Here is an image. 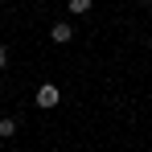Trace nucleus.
I'll return each instance as SVG.
<instances>
[{"instance_id":"obj_1","label":"nucleus","mask_w":152,"mask_h":152,"mask_svg":"<svg viewBox=\"0 0 152 152\" xmlns=\"http://www.w3.org/2000/svg\"><path fill=\"white\" fill-rule=\"evenodd\" d=\"M58 99H62V91H58L53 82H41V86H37V95H33V103H37L41 111H50V107H58Z\"/></svg>"},{"instance_id":"obj_2","label":"nucleus","mask_w":152,"mask_h":152,"mask_svg":"<svg viewBox=\"0 0 152 152\" xmlns=\"http://www.w3.org/2000/svg\"><path fill=\"white\" fill-rule=\"evenodd\" d=\"M50 37H53V41H58V45H66V41L74 37V25H70V21H53V29H50Z\"/></svg>"},{"instance_id":"obj_3","label":"nucleus","mask_w":152,"mask_h":152,"mask_svg":"<svg viewBox=\"0 0 152 152\" xmlns=\"http://www.w3.org/2000/svg\"><path fill=\"white\" fill-rule=\"evenodd\" d=\"M66 8H70L74 17H82V12H91V8H95V0H66Z\"/></svg>"},{"instance_id":"obj_4","label":"nucleus","mask_w":152,"mask_h":152,"mask_svg":"<svg viewBox=\"0 0 152 152\" xmlns=\"http://www.w3.org/2000/svg\"><path fill=\"white\" fill-rule=\"evenodd\" d=\"M0 136L12 140V136H17V119H0Z\"/></svg>"},{"instance_id":"obj_5","label":"nucleus","mask_w":152,"mask_h":152,"mask_svg":"<svg viewBox=\"0 0 152 152\" xmlns=\"http://www.w3.org/2000/svg\"><path fill=\"white\" fill-rule=\"evenodd\" d=\"M4 66H8V50L0 45V70H4Z\"/></svg>"},{"instance_id":"obj_6","label":"nucleus","mask_w":152,"mask_h":152,"mask_svg":"<svg viewBox=\"0 0 152 152\" xmlns=\"http://www.w3.org/2000/svg\"><path fill=\"white\" fill-rule=\"evenodd\" d=\"M140 4H152V0H140Z\"/></svg>"},{"instance_id":"obj_7","label":"nucleus","mask_w":152,"mask_h":152,"mask_svg":"<svg viewBox=\"0 0 152 152\" xmlns=\"http://www.w3.org/2000/svg\"><path fill=\"white\" fill-rule=\"evenodd\" d=\"M0 140H4V136H0Z\"/></svg>"}]
</instances>
